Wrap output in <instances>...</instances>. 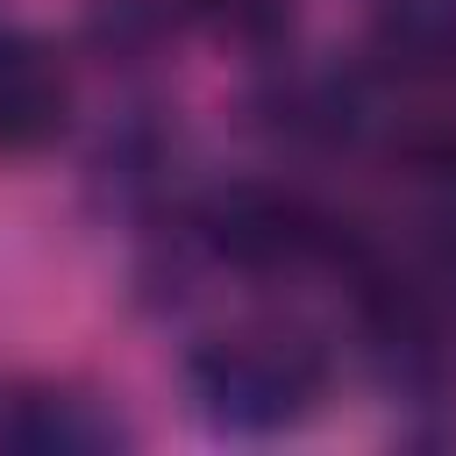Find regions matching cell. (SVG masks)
Wrapping results in <instances>:
<instances>
[{
  "label": "cell",
  "instance_id": "obj_1",
  "mask_svg": "<svg viewBox=\"0 0 456 456\" xmlns=\"http://www.w3.org/2000/svg\"><path fill=\"white\" fill-rule=\"evenodd\" d=\"M192 406L228 428V435H278L292 428L314 392H321V363L306 342L292 335H221L185 363Z\"/></svg>",
  "mask_w": 456,
  "mask_h": 456
},
{
  "label": "cell",
  "instance_id": "obj_2",
  "mask_svg": "<svg viewBox=\"0 0 456 456\" xmlns=\"http://www.w3.org/2000/svg\"><path fill=\"white\" fill-rule=\"evenodd\" d=\"M207 242L228 256V264H249V271H271V264H292L314 249V221L299 200L271 192V185H228L214 207H207Z\"/></svg>",
  "mask_w": 456,
  "mask_h": 456
},
{
  "label": "cell",
  "instance_id": "obj_3",
  "mask_svg": "<svg viewBox=\"0 0 456 456\" xmlns=\"http://www.w3.org/2000/svg\"><path fill=\"white\" fill-rule=\"evenodd\" d=\"M71 114V86L57 71V57L36 36L0 28V150H43L57 142Z\"/></svg>",
  "mask_w": 456,
  "mask_h": 456
},
{
  "label": "cell",
  "instance_id": "obj_4",
  "mask_svg": "<svg viewBox=\"0 0 456 456\" xmlns=\"http://www.w3.org/2000/svg\"><path fill=\"white\" fill-rule=\"evenodd\" d=\"M370 43L399 78H456V0H378Z\"/></svg>",
  "mask_w": 456,
  "mask_h": 456
},
{
  "label": "cell",
  "instance_id": "obj_5",
  "mask_svg": "<svg viewBox=\"0 0 456 456\" xmlns=\"http://www.w3.org/2000/svg\"><path fill=\"white\" fill-rule=\"evenodd\" d=\"M28 449H93L107 442V428L86 413V399H21V420L7 428Z\"/></svg>",
  "mask_w": 456,
  "mask_h": 456
},
{
  "label": "cell",
  "instance_id": "obj_6",
  "mask_svg": "<svg viewBox=\"0 0 456 456\" xmlns=\"http://www.w3.org/2000/svg\"><path fill=\"white\" fill-rule=\"evenodd\" d=\"M214 36H228V43H271V36H285V21H292V0H185Z\"/></svg>",
  "mask_w": 456,
  "mask_h": 456
}]
</instances>
